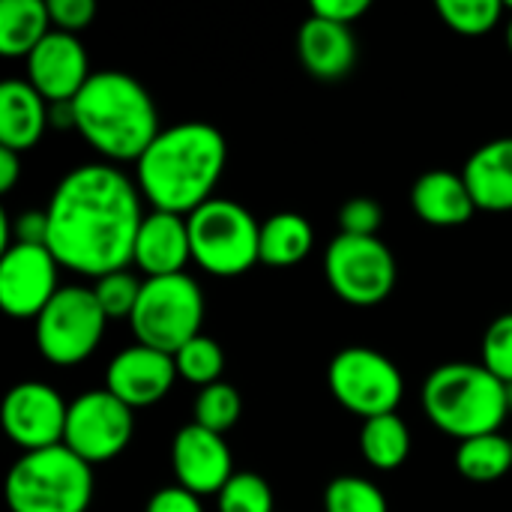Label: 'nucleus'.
Returning <instances> with one entry per match:
<instances>
[{
  "instance_id": "obj_1",
  "label": "nucleus",
  "mask_w": 512,
  "mask_h": 512,
  "mask_svg": "<svg viewBox=\"0 0 512 512\" xmlns=\"http://www.w3.org/2000/svg\"><path fill=\"white\" fill-rule=\"evenodd\" d=\"M48 249L60 267L99 279L132 264L144 222L141 189L111 162L72 168L54 189L48 207Z\"/></svg>"
},
{
  "instance_id": "obj_2",
  "label": "nucleus",
  "mask_w": 512,
  "mask_h": 512,
  "mask_svg": "<svg viewBox=\"0 0 512 512\" xmlns=\"http://www.w3.org/2000/svg\"><path fill=\"white\" fill-rule=\"evenodd\" d=\"M225 135L207 120H180L162 129L135 162V183L153 210L189 216L210 198L225 174Z\"/></svg>"
},
{
  "instance_id": "obj_3",
  "label": "nucleus",
  "mask_w": 512,
  "mask_h": 512,
  "mask_svg": "<svg viewBox=\"0 0 512 512\" xmlns=\"http://www.w3.org/2000/svg\"><path fill=\"white\" fill-rule=\"evenodd\" d=\"M72 114L78 135L108 162H138L162 132L150 90L120 69L93 72L72 99Z\"/></svg>"
},
{
  "instance_id": "obj_4",
  "label": "nucleus",
  "mask_w": 512,
  "mask_h": 512,
  "mask_svg": "<svg viewBox=\"0 0 512 512\" xmlns=\"http://www.w3.org/2000/svg\"><path fill=\"white\" fill-rule=\"evenodd\" d=\"M420 402L426 417L456 441L501 432L510 414L507 384L483 363L471 360H453L432 369L423 381Z\"/></svg>"
},
{
  "instance_id": "obj_5",
  "label": "nucleus",
  "mask_w": 512,
  "mask_h": 512,
  "mask_svg": "<svg viewBox=\"0 0 512 512\" xmlns=\"http://www.w3.org/2000/svg\"><path fill=\"white\" fill-rule=\"evenodd\" d=\"M93 501V465L66 444L24 453L6 474L12 512H87Z\"/></svg>"
},
{
  "instance_id": "obj_6",
  "label": "nucleus",
  "mask_w": 512,
  "mask_h": 512,
  "mask_svg": "<svg viewBox=\"0 0 512 512\" xmlns=\"http://www.w3.org/2000/svg\"><path fill=\"white\" fill-rule=\"evenodd\" d=\"M192 261L210 276H240L261 264V222L231 198H210L189 216Z\"/></svg>"
},
{
  "instance_id": "obj_7",
  "label": "nucleus",
  "mask_w": 512,
  "mask_h": 512,
  "mask_svg": "<svg viewBox=\"0 0 512 512\" xmlns=\"http://www.w3.org/2000/svg\"><path fill=\"white\" fill-rule=\"evenodd\" d=\"M204 294L189 273L144 279L138 306L129 318L138 345L177 354L189 339L201 336Z\"/></svg>"
},
{
  "instance_id": "obj_8",
  "label": "nucleus",
  "mask_w": 512,
  "mask_h": 512,
  "mask_svg": "<svg viewBox=\"0 0 512 512\" xmlns=\"http://www.w3.org/2000/svg\"><path fill=\"white\" fill-rule=\"evenodd\" d=\"M105 312L84 285H63L51 303L33 321V339L39 354L54 366L84 363L105 336Z\"/></svg>"
},
{
  "instance_id": "obj_9",
  "label": "nucleus",
  "mask_w": 512,
  "mask_h": 512,
  "mask_svg": "<svg viewBox=\"0 0 512 512\" xmlns=\"http://www.w3.org/2000/svg\"><path fill=\"white\" fill-rule=\"evenodd\" d=\"M327 384L336 402L363 420L396 414L405 393L399 366L387 354L366 345H351L333 354L327 366Z\"/></svg>"
},
{
  "instance_id": "obj_10",
  "label": "nucleus",
  "mask_w": 512,
  "mask_h": 512,
  "mask_svg": "<svg viewBox=\"0 0 512 512\" xmlns=\"http://www.w3.org/2000/svg\"><path fill=\"white\" fill-rule=\"evenodd\" d=\"M324 276L336 297L351 306H375L396 288V258L381 237L336 234L324 252Z\"/></svg>"
},
{
  "instance_id": "obj_11",
  "label": "nucleus",
  "mask_w": 512,
  "mask_h": 512,
  "mask_svg": "<svg viewBox=\"0 0 512 512\" xmlns=\"http://www.w3.org/2000/svg\"><path fill=\"white\" fill-rule=\"evenodd\" d=\"M135 432V414L111 390H87L69 402L63 444L87 465H105L117 459Z\"/></svg>"
},
{
  "instance_id": "obj_12",
  "label": "nucleus",
  "mask_w": 512,
  "mask_h": 512,
  "mask_svg": "<svg viewBox=\"0 0 512 512\" xmlns=\"http://www.w3.org/2000/svg\"><path fill=\"white\" fill-rule=\"evenodd\" d=\"M66 417H69V402H63V396L42 381L15 384L0 408V423L6 438L18 444L24 453L63 444Z\"/></svg>"
},
{
  "instance_id": "obj_13",
  "label": "nucleus",
  "mask_w": 512,
  "mask_h": 512,
  "mask_svg": "<svg viewBox=\"0 0 512 512\" xmlns=\"http://www.w3.org/2000/svg\"><path fill=\"white\" fill-rule=\"evenodd\" d=\"M57 258L48 246L12 243L0 255V306L9 318H33L63 288L57 282Z\"/></svg>"
},
{
  "instance_id": "obj_14",
  "label": "nucleus",
  "mask_w": 512,
  "mask_h": 512,
  "mask_svg": "<svg viewBox=\"0 0 512 512\" xmlns=\"http://www.w3.org/2000/svg\"><path fill=\"white\" fill-rule=\"evenodd\" d=\"M171 468L177 486L189 489L198 498L219 495L225 483L237 474L225 435H216L198 423H186L183 429H177L171 441Z\"/></svg>"
},
{
  "instance_id": "obj_15",
  "label": "nucleus",
  "mask_w": 512,
  "mask_h": 512,
  "mask_svg": "<svg viewBox=\"0 0 512 512\" xmlns=\"http://www.w3.org/2000/svg\"><path fill=\"white\" fill-rule=\"evenodd\" d=\"M90 75L93 72L81 39L66 30H51L27 57V81L48 105L72 102Z\"/></svg>"
},
{
  "instance_id": "obj_16",
  "label": "nucleus",
  "mask_w": 512,
  "mask_h": 512,
  "mask_svg": "<svg viewBox=\"0 0 512 512\" xmlns=\"http://www.w3.org/2000/svg\"><path fill=\"white\" fill-rule=\"evenodd\" d=\"M174 357L147 345H129L117 351L105 369V390H111L120 402L135 408H150L165 399L177 381Z\"/></svg>"
},
{
  "instance_id": "obj_17",
  "label": "nucleus",
  "mask_w": 512,
  "mask_h": 512,
  "mask_svg": "<svg viewBox=\"0 0 512 512\" xmlns=\"http://www.w3.org/2000/svg\"><path fill=\"white\" fill-rule=\"evenodd\" d=\"M192 261V240H189V219L180 213L150 210L138 228L132 264L147 276H174L186 273Z\"/></svg>"
},
{
  "instance_id": "obj_18",
  "label": "nucleus",
  "mask_w": 512,
  "mask_h": 512,
  "mask_svg": "<svg viewBox=\"0 0 512 512\" xmlns=\"http://www.w3.org/2000/svg\"><path fill=\"white\" fill-rule=\"evenodd\" d=\"M297 54H300L303 69L312 78L336 81L354 69L357 39L348 24H336L309 12V18L300 24V33H297Z\"/></svg>"
},
{
  "instance_id": "obj_19",
  "label": "nucleus",
  "mask_w": 512,
  "mask_h": 512,
  "mask_svg": "<svg viewBox=\"0 0 512 512\" xmlns=\"http://www.w3.org/2000/svg\"><path fill=\"white\" fill-rule=\"evenodd\" d=\"M411 207L426 225H435V228L465 225L477 213V204L465 177L447 168H432L417 177L411 189Z\"/></svg>"
},
{
  "instance_id": "obj_20",
  "label": "nucleus",
  "mask_w": 512,
  "mask_h": 512,
  "mask_svg": "<svg viewBox=\"0 0 512 512\" xmlns=\"http://www.w3.org/2000/svg\"><path fill=\"white\" fill-rule=\"evenodd\" d=\"M51 126V105L24 78L0 84V147L24 153L39 144Z\"/></svg>"
},
{
  "instance_id": "obj_21",
  "label": "nucleus",
  "mask_w": 512,
  "mask_h": 512,
  "mask_svg": "<svg viewBox=\"0 0 512 512\" xmlns=\"http://www.w3.org/2000/svg\"><path fill=\"white\" fill-rule=\"evenodd\" d=\"M462 177L474 195L477 210H512V135L477 147L468 156Z\"/></svg>"
},
{
  "instance_id": "obj_22",
  "label": "nucleus",
  "mask_w": 512,
  "mask_h": 512,
  "mask_svg": "<svg viewBox=\"0 0 512 512\" xmlns=\"http://www.w3.org/2000/svg\"><path fill=\"white\" fill-rule=\"evenodd\" d=\"M312 243H315L312 222L303 213L282 210V213H273L270 219L261 222L258 255H261V264L282 270V267L300 264L312 252Z\"/></svg>"
},
{
  "instance_id": "obj_23",
  "label": "nucleus",
  "mask_w": 512,
  "mask_h": 512,
  "mask_svg": "<svg viewBox=\"0 0 512 512\" xmlns=\"http://www.w3.org/2000/svg\"><path fill=\"white\" fill-rule=\"evenodd\" d=\"M54 30L45 0H3L0 3V54L30 57V51Z\"/></svg>"
},
{
  "instance_id": "obj_24",
  "label": "nucleus",
  "mask_w": 512,
  "mask_h": 512,
  "mask_svg": "<svg viewBox=\"0 0 512 512\" xmlns=\"http://www.w3.org/2000/svg\"><path fill=\"white\" fill-rule=\"evenodd\" d=\"M360 450L363 459L378 471H396L411 456V432L399 414H384L363 420L360 429Z\"/></svg>"
},
{
  "instance_id": "obj_25",
  "label": "nucleus",
  "mask_w": 512,
  "mask_h": 512,
  "mask_svg": "<svg viewBox=\"0 0 512 512\" xmlns=\"http://www.w3.org/2000/svg\"><path fill=\"white\" fill-rule=\"evenodd\" d=\"M456 468L471 483H498L512 471V438L501 432L459 441Z\"/></svg>"
},
{
  "instance_id": "obj_26",
  "label": "nucleus",
  "mask_w": 512,
  "mask_h": 512,
  "mask_svg": "<svg viewBox=\"0 0 512 512\" xmlns=\"http://www.w3.org/2000/svg\"><path fill=\"white\" fill-rule=\"evenodd\" d=\"M195 420L198 426L216 432V435H225L228 429L237 426L240 414H243V396L234 384L228 381H216L210 387H201L198 396H195Z\"/></svg>"
},
{
  "instance_id": "obj_27",
  "label": "nucleus",
  "mask_w": 512,
  "mask_h": 512,
  "mask_svg": "<svg viewBox=\"0 0 512 512\" xmlns=\"http://www.w3.org/2000/svg\"><path fill=\"white\" fill-rule=\"evenodd\" d=\"M174 366H177V375L189 384H198V387H210L216 381H222V372H225V351L216 339L210 336H195L189 339L177 354H174Z\"/></svg>"
},
{
  "instance_id": "obj_28",
  "label": "nucleus",
  "mask_w": 512,
  "mask_h": 512,
  "mask_svg": "<svg viewBox=\"0 0 512 512\" xmlns=\"http://www.w3.org/2000/svg\"><path fill=\"white\" fill-rule=\"evenodd\" d=\"M324 512H390V507L381 486L357 474H342L324 489Z\"/></svg>"
},
{
  "instance_id": "obj_29",
  "label": "nucleus",
  "mask_w": 512,
  "mask_h": 512,
  "mask_svg": "<svg viewBox=\"0 0 512 512\" xmlns=\"http://www.w3.org/2000/svg\"><path fill=\"white\" fill-rule=\"evenodd\" d=\"M438 15L444 24L462 36H486L501 24V0H438Z\"/></svg>"
},
{
  "instance_id": "obj_30",
  "label": "nucleus",
  "mask_w": 512,
  "mask_h": 512,
  "mask_svg": "<svg viewBox=\"0 0 512 512\" xmlns=\"http://www.w3.org/2000/svg\"><path fill=\"white\" fill-rule=\"evenodd\" d=\"M219 512H273V489L255 471H237L216 495Z\"/></svg>"
},
{
  "instance_id": "obj_31",
  "label": "nucleus",
  "mask_w": 512,
  "mask_h": 512,
  "mask_svg": "<svg viewBox=\"0 0 512 512\" xmlns=\"http://www.w3.org/2000/svg\"><path fill=\"white\" fill-rule=\"evenodd\" d=\"M141 285L135 273L129 270H114V273H105L96 279L93 285V294L105 312L108 321H120V318H132L135 306H138V297H141Z\"/></svg>"
},
{
  "instance_id": "obj_32",
  "label": "nucleus",
  "mask_w": 512,
  "mask_h": 512,
  "mask_svg": "<svg viewBox=\"0 0 512 512\" xmlns=\"http://www.w3.org/2000/svg\"><path fill=\"white\" fill-rule=\"evenodd\" d=\"M483 366L495 375V378H501L504 384H510L512 381V312H504V315H498L492 324H489V330H486V336H483Z\"/></svg>"
},
{
  "instance_id": "obj_33",
  "label": "nucleus",
  "mask_w": 512,
  "mask_h": 512,
  "mask_svg": "<svg viewBox=\"0 0 512 512\" xmlns=\"http://www.w3.org/2000/svg\"><path fill=\"white\" fill-rule=\"evenodd\" d=\"M0 237H3V249H9L12 243L48 246V213L45 210H21L15 216L0 213Z\"/></svg>"
},
{
  "instance_id": "obj_34",
  "label": "nucleus",
  "mask_w": 512,
  "mask_h": 512,
  "mask_svg": "<svg viewBox=\"0 0 512 512\" xmlns=\"http://www.w3.org/2000/svg\"><path fill=\"white\" fill-rule=\"evenodd\" d=\"M384 222V210L372 198H351L339 210V234L351 237H378V228Z\"/></svg>"
},
{
  "instance_id": "obj_35",
  "label": "nucleus",
  "mask_w": 512,
  "mask_h": 512,
  "mask_svg": "<svg viewBox=\"0 0 512 512\" xmlns=\"http://www.w3.org/2000/svg\"><path fill=\"white\" fill-rule=\"evenodd\" d=\"M48 15H51L54 30H66L78 36L96 18V3L93 0H48Z\"/></svg>"
},
{
  "instance_id": "obj_36",
  "label": "nucleus",
  "mask_w": 512,
  "mask_h": 512,
  "mask_svg": "<svg viewBox=\"0 0 512 512\" xmlns=\"http://www.w3.org/2000/svg\"><path fill=\"white\" fill-rule=\"evenodd\" d=\"M144 512H204V507H201V498L192 495L189 489H183V486H165V489H159L147 501Z\"/></svg>"
},
{
  "instance_id": "obj_37",
  "label": "nucleus",
  "mask_w": 512,
  "mask_h": 512,
  "mask_svg": "<svg viewBox=\"0 0 512 512\" xmlns=\"http://www.w3.org/2000/svg\"><path fill=\"white\" fill-rule=\"evenodd\" d=\"M312 15H321L336 24H348L369 12V0H312Z\"/></svg>"
},
{
  "instance_id": "obj_38",
  "label": "nucleus",
  "mask_w": 512,
  "mask_h": 512,
  "mask_svg": "<svg viewBox=\"0 0 512 512\" xmlns=\"http://www.w3.org/2000/svg\"><path fill=\"white\" fill-rule=\"evenodd\" d=\"M21 177V153L9 150V147H0V189L9 192Z\"/></svg>"
},
{
  "instance_id": "obj_39",
  "label": "nucleus",
  "mask_w": 512,
  "mask_h": 512,
  "mask_svg": "<svg viewBox=\"0 0 512 512\" xmlns=\"http://www.w3.org/2000/svg\"><path fill=\"white\" fill-rule=\"evenodd\" d=\"M504 6H510L512 9V3H504ZM507 45H510V51H512V15H510V21H507Z\"/></svg>"
},
{
  "instance_id": "obj_40",
  "label": "nucleus",
  "mask_w": 512,
  "mask_h": 512,
  "mask_svg": "<svg viewBox=\"0 0 512 512\" xmlns=\"http://www.w3.org/2000/svg\"><path fill=\"white\" fill-rule=\"evenodd\" d=\"M507 399H510V414H512V381L507 384Z\"/></svg>"
}]
</instances>
